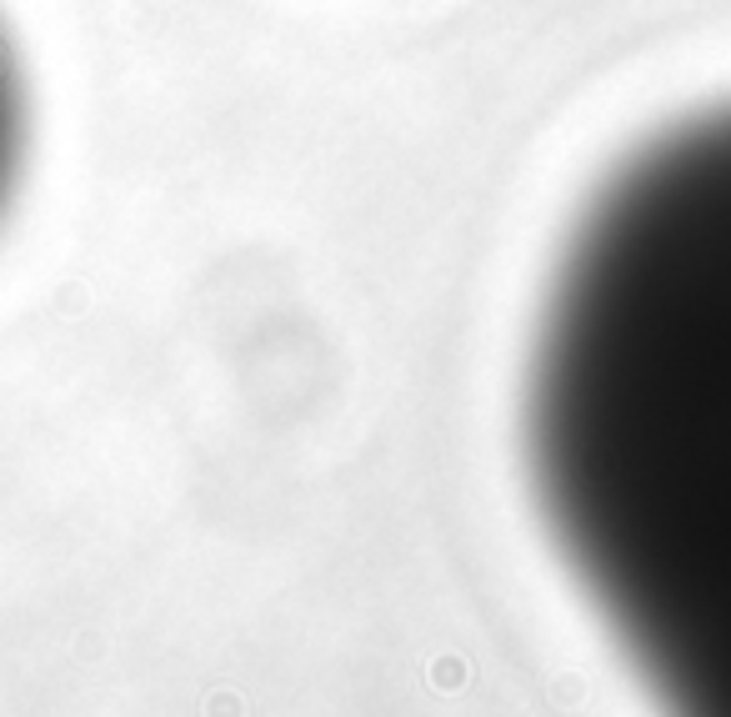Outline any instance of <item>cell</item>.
<instances>
[{"mask_svg": "<svg viewBox=\"0 0 731 717\" xmlns=\"http://www.w3.org/2000/svg\"><path fill=\"white\" fill-rule=\"evenodd\" d=\"M20 166H26V86H20V66L0 31V216L16 196Z\"/></svg>", "mask_w": 731, "mask_h": 717, "instance_id": "2", "label": "cell"}, {"mask_svg": "<svg viewBox=\"0 0 731 717\" xmlns=\"http://www.w3.org/2000/svg\"><path fill=\"white\" fill-rule=\"evenodd\" d=\"M521 436L546 537L661 717H731V101L581 206Z\"/></svg>", "mask_w": 731, "mask_h": 717, "instance_id": "1", "label": "cell"}]
</instances>
